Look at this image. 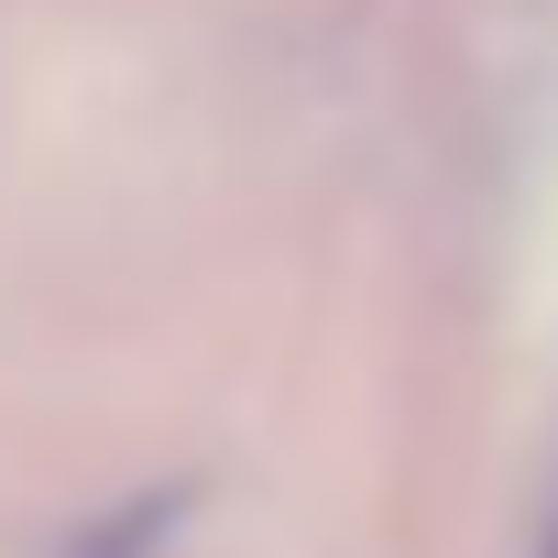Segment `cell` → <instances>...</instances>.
I'll list each match as a JSON object with an SVG mask.
<instances>
[{"instance_id":"6da1fadb","label":"cell","mask_w":558,"mask_h":558,"mask_svg":"<svg viewBox=\"0 0 558 558\" xmlns=\"http://www.w3.org/2000/svg\"><path fill=\"white\" fill-rule=\"evenodd\" d=\"M536 558H558V514H547V547H536Z\"/></svg>"}]
</instances>
